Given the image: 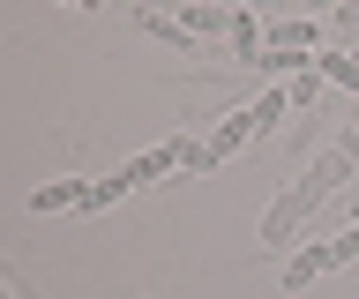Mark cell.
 <instances>
[{
    "instance_id": "cell-1",
    "label": "cell",
    "mask_w": 359,
    "mask_h": 299,
    "mask_svg": "<svg viewBox=\"0 0 359 299\" xmlns=\"http://www.w3.org/2000/svg\"><path fill=\"white\" fill-rule=\"evenodd\" d=\"M352 172H359V150H352V142H322V150H314V165L262 209V247H285V254H292V247H299V225H307V217L330 202Z\"/></svg>"
},
{
    "instance_id": "cell-2",
    "label": "cell",
    "mask_w": 359,
    "mask_h": 299,
    "mask_svg": "<svg viewBox=\"0 0 359 299\" xmlns=\"http://www.w3.org/2000/svg\"><path fill=\"white\" fill-rule=\"evenodd\" d=\"M330 270H337V262H330V239H307V247L285 254V270H277V277H285V292H307L314 277H330Z\"/></svg>"
},
{
    "instance_id": "cell-3",
    "label": "cell",
    "mask_w": 359,
    "mask_h": 299,
    "mask_svg": "<svg viewBox=\"0 0 359 299\" xmlns=\"http://www.w3.org/2000/svg\"><path fill=\"white\" fill-rule=\"evenodd\" d=\"M83 202H90V180H75V172L30 187V209H38V217H60V209H83Z\"/></svg>"
},
{
    "instance_id": "cell-4",
    "label": "cell",
    "mask_w": 359,
    "mask_h": 299,
    "mask_svg": "<svg viewBox=\"0 0 359 299\" xmlns=\"http://www.w3.org/2000/svg\"><path fill=\"white\" fill-rule=\"evenodd\" d=\"M180 23H187V38H232L240 8H224V0H187V8H180Z\"/></svg>"
},
{
    "instance_id": "cell-5",
    "label": "cell",
    "mask_w": 359,
    "mask_h": 299,
    "mask_svg": "<svg viewBox=\"0 0 359 299\" xmlns=\"http://www.w3.org/2000/svg\"><path fill=\"white\" fill-rule=\"evenodd\" d=\"M255 135H262V127H255V113H224V120H217V127H210L202 142H210V158L224 165V158H240V150H247Z\"/></svg>"
},
{
    "instance_id": "cell-6",
    "label": "cell",
    "mask_w": 359,
    "mask_h": 299,
    "mask_svg": "<svg viewBox=\"0 0 359 299\" xmlns=\"http://www.w3.org/2000/svg\"><path fill=\"white\" fill-rule=\"evenodd\" d=\"M120 172H128V187H157L165 172H180V150H172V142H157V150H142V158H128Z\"/></svg>"
},
{
    "instance_id": "cell-7",
    "label": "cell",
    "mask_w": 359,
    "mask_h": 299,
    "mask_svg": "<svg viewBox=\"0 0 359 299\" xmlns=\"http://www.w3.org/2000/svg\"><path fill=\"white\" fill-rule=\"evenodd\" d=\"M262 46H285V53H322V23L314 15H285V23H269Z\"/></svg>"
},
{
    "instance_id": "cell-8",
    "label": "cell",
    "mask_w": 359,
    "mask_h": 299,
    "mask_svg": "<svg viewBox=\"0 0 359 299\" xmlns=\"http://www.w3.org/2000/svg\"><path fill=\"white\" fill-rule=\"evenodd\" d=\"M314 68H322V83H337V90H359V53L322 46V53H314Z\"/></svg>"
},
{
    "instance_id": "cell-9",
    "label": "cell",
    "mask_w": 359,
    "mask_h": 299,
    "mask_svg": "<svg viewBox=\"0 0 359 299\" xmlns=\"http://www.w3.org/2000/svg\"><path fill=\"white\" fill-rule=\"evenodd\" d=\"M128 195H135V187H128V172H112V180H90V217H97V209H112V202H128Z\"/></svg>"
},
{
    "instance_id": "cell-10",
    "label": "cell",
    "mask_w": 359,
    "mask_h": 299,
    "mask_svg": "<svg viewBox=\"0 0 359 299\" xmlns=\"http://www.w3.org/2000/svg\"><path fill=\"white\" fill-rule=\"evenodd\" d=\"M314 97H322V68L307 60V68L292 75V113H314Z\"/></svg>"
},
{
    "instance_id": "cell-11",
    "label": "cell",
    "mask_w": 359,
    "mask_h": 299,
    "mask_svg": "<svg viewBox=\"0 0 359 299\" xmlns=\"http://www.w3.org/2000/svg\"><path fill=\"white\" fill-rule=\"evenodd\" d=\"M142 30H150V38H165V46H180V53H195V38H187V23H180V15H142Z\"/></svg>"
},
{
    "instance_id": "cell-12",
    "label": "cell",
    "mask_w": 359,
    "mask_h": 299,
    "mask_svg": "<svg viewBox=\"0 0 359 299\" xmlns=\"http://www.w3.org/2000/svg\"><path fill=\"white\" fill-rule=\"evenodd\" d=\"M330 262H337V270H352V262H359V225H344L330 239Z\"/></svg>"
},
{
    "instance_id": "cell-13",
    "label": "cell",
    "mask_w": 359,
    "mask_h": 299,
    "mask_svg": "<svg viewBox=\"0 0 359 299\" xmlns=\"http://www.w3.org/2000/svg\"><path fill=\"white\" fill-rule=\"evenodd\" d=\"M67 8H105V0H67Z\"/></svg>"
},
{
    "instance_id": "cell-14",
    "label": "cell",
    "mask_w": 359,
    "mask_h": 299,
    "mask_svg": "<svg viewBox=\"0 0 359 299\" xmlns=\"http://www.w3.org/2000/svg\"><path fill=\"white\" fill-rule=\"evenodd\" d=\"M352 225H359V195H352Z\"/></svg>"
},
{
    "instance_id": "cell-15",
    "label": "cell",
    "mask_w": 359,
    "mask_h": 299,
    "mask_svg": "<svg viewBox=\"0 0 359 299\" xmlns=\"http://www.w3.org/2000/svg\"><path fill=\"white\" fill-rule=\"evenodd\" d=\"M224 8H247V0H224Z\"/></svg>"
}]
</instances>
